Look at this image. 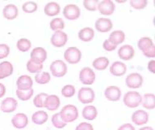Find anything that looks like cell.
Masks as SVG:
<instances>
[{
    "mask_svg": "<svg viewBox=\"0 0 155 130\" xmlns=\"http://www.w3.org/2000/svg\"><path fill=\"white\" fill-rule=\"evenodd\" d=\"M60 105H61V100L60 98L57 95L55 94H51L47 97L44 103V107L47 108L48 111H56L59 108Z\"/></svg>",
    "mask_w": 155,
    "mask_h": 130,
    "instance_id": "19",
    "label": "cell"
},
{
    "mask_svg": "<svg viewBox=\"0 0 155 130\" xmlns=\"http://www.w3.org/2000/svg\"><path fill=\"white\" fill-rule=\"evenodd\" d=\"M118 130H136V128L131 124H124V125H121L118 128Z\"/></svg>",
    "mask_w": 155,
    "mask_h": 130,
    "instance_id": "46",
    "label": "cell"
},
{
    "mask_svg": "<svg viewBox=\"0 0 155 130\" xmlns=\"http://www.w3.org/2000/svg\"><path fill=\"white\" fill-rule=\"evenodd\" d=\"M50 71L55 77H63L68 71L66 64L63 60H55L50 65Z\"/></svg>",
    "mask_w": 155,
    "mask_h": 130,
    "instance_id": "4",
    "label": "cell"
},
{
    "mask_svg": "<svg viewBox=\"0 0 155 130\" xmlns=\"http://www.w3.org/2000/svg\"><path fill=\"white\" fill-rule=\"evenodd\" d=\"M80 15V8L75 4H68L63 10V16L69 21H75L79 18Z\"/></svg>",
    "mask_w": 155,
    "mask_h": 130,
    "instance_id": "8",
    "label": "cell"
},
{
    "mask_svg": "<svg viewBox=\"0 0 155 130\" xmlns=\"http://www.w3.org/2000/svg\"><path fill=\"white\" fill-rule=\"evenodd\" d=\"M48 57L47 51L43 47H35L30 53V59L37 64H43Z\"/></svg>",
    "mask_w": 155,
    "mask_h": 130,
    "instance_id": "11",
    "label": "cell"
},
{
    "mask_svg": "<svg viewBox=\"0 0 155 130\" xmlns=\"http://www.w3.org/2000/svg\"><path fill=\"white\" fill-rule=\"evenodd\" d=\"M95 28L100 33H108L112 29L113 23L110 19L101 17L96 20L95 22Z\"/></svg>",
    "mask_w": 155,
    "mask_h": 130,
    "instance_id": "14",
    "label": "cell"
},
{
    "mask_svg": "<svg viewBox=\"0 0 155 130\" xmlns=\"http://www.w3.org/2000/svg\"><path fill=\"white\" fill-rule=\"evenodd\" d=\"M64 58L68 64H76L79 63L82 58V52L78 48L70 46L67 48L64 53Z\"/></svg>",
    "mask_w": 155,
    "mask_h": 130,
    "instance_id": "3",
    "label": "cell"
},
{
    "mask_svg": "<svg viewBox=\"0 0 155 130\" xmlns=\"http://www.w3.org/2000/svg\"><path fill=\"white\" fill-rule=\"evenodd\" d=\"M154 45L153 43V40L149 37H140L137 43V46L140 50L143 52V51H146L147 49L153 46Z\"/></svg>",
    "mask_w": 155,
    "mask_h": 130,
    "instance_id": "30",
    "label": "cell"
},
{
    "mask_svg": "<svg viewBox=\"0 0 155 130\" xmlns=\"http://www.w3.org/2000/svg\"><path fill=\"white\" fill-rule=\"evenodd\" d=\"M144 56H146L147 58H154L155 57V46L154 45L147 49L146 51H143Z\"/></svg>",
    "mask_w": 155,
    "mask_h": 130,
    "instance_id": "45",
    "label": "cell"
},
{
    "mask_svg": "<svg viewBox=\"0 0 155 130\" xmlns=\"http://www.w3.org/2000/svg\"><path fill=\"white\" fill-rule=\"evenodd\" d=\"M16 96L17 98L21 100V101H27L30 100V98H32L33 94H34V90H16Z\"/></svg>",
    "mask_w": 155,
    "mask_h": 130,
    "instance_id": "36",
    "label": "cell"
},
{
    "mask_svg": "<svg viewBox=\"0 0 155 130\" xmlns=\"http://www.w3.org/2000/svg\"><path fill=\"white\" fill-rule=\"evenodd\" d=\"M51 124L56 128H64L67 125L66 123L64 122L61 117L60 113H56V114H54L52 116V117H51Z\"/></svg>",
    "mask_w": 155,
    "mask_h": 130,
    "instance_id": "35",
    "label": "cell"
},
{
    "mask_svg": "<svg viewBox=\"0 0 155 130\" xmlns=\"http://www.w3.org/2000/svg\"><path fill=\"white\" fill-rule=\"evenodd\" d=\"M104 96L109 101L117 102L120 99L122 96V91L118 86L110 85L104 90Z\"/></svg>",
    "mask_w": 155,
    "mask_h": 130,
    "instance_id": "13",
    "label": "cell"
},
{
    "mask_svg": "<svg viewBox=\"0 0 155 130\" xmlns=\"http://www.w3.org/2000/svg\"><path fill=\"white\" fill-rule=\"evenodd\" d=\"M82 115L84 119H87V120H94L97 117L98 112L95 106L87 105L83 109Z\"/></svg>",
    "mask_w": 155,
    "mask_h": 130,
    "instance_id": "25",
    "label": "cell"
},
{
    "mask_svg": "<svg viewBox=\"0 0 155 130\" xmlns=\"http://www.w3.org/2000/svg\"><path fill=\"white\" fill-rule=\"evenodd\" d=\"M78 38L83 42H91L95 36L94 30L90 27H85L78 32Z\"/></svg>",
    "mask_w": 155,
    "mask_h": 130,
    "instance_id": "26",
    "label": "cell"
},
{
    "mask_svg": "<svg viewBox=\"0 0 155 130\" xmlns=\"http://www.w3.org/2000/svg\"><path fill=\"white\" fill-rule=\"evenodd\" d=\"M17 105H18V103L15 98H6L2 102L0 109L4 113H12L14 111H16L17 108Z\"/></svg>",
    "mask_w": 155,
    "mask_h": 130,
    "instance_id": "18",
    "label": "cell"
},
{
    "mask_svg": "<svg viewBox=\"0 0 155 130\" xmlns=\"http://www.w3.org/2000/svg\"><path fill=\"white\" fill-rule=\"evenodd\" d=\"M26 68L27 71L30 73H39L41 72V71L43 70V65L42 64H37L35 62L32 61L31 59L28 60L26 64Z\"/></svg>",
    "mask_w": 155,
    "mask_h": 130,
    "instance_id": "31",
    "label": "cell"
},
{
    "mask_svg": "<svg viewBox=\"0 0 155 130\" xmlns=\"http://www.w3.org/2000/svg\"><path fill=\"white\" fill-rule=\"evenodd\" d=\"M103 48H104L105 51H114V50H116L117 46H115L114 44H113L111 42H110L109 40L106 39L105 41H104V43H103Z\"/></svg>",
    "mask_w": 155,
    "mask_h": 130,
    "instance_id": "43",
    "label": "cell"
},
{
    "mask_svg": "<svg viewBox=\"0 0 155 130\" xmlns=\"http://www.w3.org/2000/svg\"><path fill=\"white\" fill-rule=\"evenodd\" d=\"M12 124L14 128H18V129H22L28 125L29 119H28L26 115L24 114V113H17L12 117Z\"/></svg>",
    "mask_w": 155,
    "mask_h": 130,
    "instance_id": "17",
    "label": "cell"
},
{
    "mask_svg": "<svg viewBox=\"0 0 155 130\" xmlns=\"http://www.w3.org/2000/svg\"><path fill=\"white\" fill-rule=\"evenodd\" d=\"M48 96V94H47L46 93H40L37 94L34 98V101H33L35 106L36 107H38V108L44 107V103H45L46 98Z\"/></svg>",
    "mask_w": 155,
    "mask_h": 130,
    "instance_id": "37",
    "label": "cell"
},
{
    "mask_svg": "<svg viewBox=\"0 0 155 130\" xmlns=\"http://www.w3.org/2000/svg\"><path fill=\"white\" fill-rule=\"evenodd\" d=\"M16 86L19 90H29L33 89V80L30 76L22 75L16 81Z\"/></svg>",
    "mask_w": 155,
    "mask_h": 130,
    "instance_id": "16",
    "label": "cell"
},
{
    "mask_svg": "<svg viewBox=\"0 0 155 130\" xmlns=\"http://www.w3.org/2000/svg\"><path fill=\"white\" fill-rule=\"evenodd\" d=\"M6 94V87L5 85L0 83V98H2L3 96L5 95Z\"/></svg>",
    "mask_w": 155,
    "mask_h": 130,
    "instance_id": "48",
    "label": "cell"
},
{
    "mask_svg": "<svg viewBox=\"0 0 155 130\" xmlns=\"http://www.w3.org/2000/svg\"><path fill=\"white\" fill-rule=\"evenodd\" d=\"M18 8L14 4H8L5 6L3 10V15L4 18L9 21L16 19L18 16Z\"/></svg>",
    "mask_w": 155,
    "mask_h": 130,
    "instance_id": "21",
    "label": "cell"
},
{
    "mask_svg": "<svg viewBox=\"0 0 155 130\" xmlns=\"http://www.w3.org/2000/svg\"><path fill=\"white\" fill-rule=\"evenodd\" d=\"M60 115L64 122L68 124V123L74 122L78 119V110L77 106H75L74 105L68 104L62 107L61 111L60 112Z\"/></svg>",
    "mask_w": 155,
    "mask_h": 130,
    "instance_id": "1",
    "label": "cell"
},
{
    "mask_svg": "<svg viewBox=\"0 0 155 130\" xmlns=\"http://www.w3.org/2000/svg\"><path fill=\"white\" fill-rule=\"evenodd\" d=\"M50 28L51 30L53 31H62L64 29V21H63V19L59 18H54L53 20H51L50 22Z\"/></svg>",
    "mask_w": 155,
    "mask_h": 130,
    "instance_id": "34",
    "label": "cell"
},
{
    "mask_svg": "<svg viewBox=\"0 0 155 130\" xmlns=\"http://www.w3.org/2000/svg\"><path fill=\"white\" fill-rule=\"evenodd\" d=\"M99 1L98 0H84L83 1V7L90 11H95L97 10V5Z\"/></svg>",
    "mask_w": 155,
    "mask_h": 130,
    "instance_id": "40",
    "label": "cell"
},
{
    "mask_svg": "<svg viewBox=\"0 0 155 130\" xmlns=\"http://www.w3.org/2000/svg\"><path fill=\"white\" fill-rule=\"evenodd\" d=\"M142 106L147 110L155 108V95L153 94H145L142 98Z\"/></svg>",
    "mask_w": 155,
    "mask_h": 130,
    "instance_id": "29",
    "label": "cell"
},
{
    "mask_svg": "<svg viewBox=\"0 0 155 130\" xmlns=\"http://www.w3.org/2000/svg\"><path fill=\"white\" fill-rule=\"evenodd\" d=\"M35 80L38 84L45 85V84H48V82H50V81H51V75L48 72H39V73H37V74L35 75Z\"/></svg>",
    "mask_w": 155,
    "mask_h": 130,
    "instance_id": "32",
    "label": "cell"
},
{
    "mask_svg": "<svg viewBox=\"0 0 155 130\" xmlns=\"http://www.w3.org/2000/svg\"><path fill=\"white\" fill-rule=\"evenodd\" d=\"M148 4L147 0H131L130 1V5L131 8L137 10H142L146 8Z\"/></svg>",
    "mask_w": 155,
    "mask_h": 130,
    "instance_id": "41",
    "label": "cell"
},
{
    "mask_svg": "<svg viewBox=\"0 0 155 130\" xmlns=\"http://www.w3.org/2000/svg\"><path fill=\"white\" fill-rule=\"evenodd\" d=\"M110 64V60L107 57H99L95 59L92 62V67L98 71H104L107 68V67Z\"/></svg>",
    "mask_w": 155,
    "mask_h": 130,
    "instance_id": "28",
    "label": "cell"
},
{
    "mask_svg": "<svg viewBox=\"0 0 155 130\" xmlns=\"http://www.w3.org/2000/svg\"><path fill=\"white\" fill-rule=\"evenodd\" d=\"M123 103L127 107L136 108L141 104L142 97L137 91H128L123 97Z\"/></svg>",
    "mask_w": 155,
    "mask_h": 130,
    "instance_id": "2",
    "label": "cell"
},
{
    "mask_svg": "<svg viewBox=\"0 0 155 130\" xmlns=\"http://www.w3.org/2000/svg\"><path fill=\"white\" fill-rule=\"evenodd\" d=\"M148 69L151 73L154 74L155 73V60L152 59L148 63Z\"/></svg>",
    "mask_w": 155,
    "mask_h": 130,
    "instance_id": "47",
    "label": "cell"
},
{
    "mask_svg": "<svg viewBox=\"0 0 155 130\" xmlns=\"http://www.w3.org/2000/svg\"><path fill=\"white\" fill-rule=\"evenodd\" d=\"M144 82L143 77L140 73L132 72L126 78V85L130 89H138L141 87Z\"/></svg>",
    "mask_w": 155,
    "mask_h": 130,
    "instance_id": "7",
    "label": "cell"
},
{
    "mask_svg": "<svg viewBox=\"0 0 155 130\" xmlns=\"http://www.w3.org/2000/svg\"><path fill=\"white\" fill-rule=\"evenodd\" d=\"M110 73L115 77H122L127 72V65L120 61H115L110 68Z\"/></svg>",
    "mask_w": 155,
    "mask_h": 130,
    "instance_id": "20",
    "label": "cell"
},
{
    "mask_svg": "<svg viewBox=\"0 0 155 130\" xmlns=\"http://www.w3.org/2000/svg\"><path fill=\"white\" fill-rule=\"evenodd\" d=\"M97 9L103 16H111L115 11V4L111 0H102L98 3Z\"/></svg>",
    "mask_w": 155,
    "mask_h": 130,
    "instance_id": "9",
    "label": "cell"
},
{
    "mask_svg": "<svg viewBox=\"0 0 155 130\" xmlns=\"http://www.w3.org/2000/svg\"><path fill=\"white\" fill-rule=\"evenodd\" d=\"M31 119L35 125H42L48 121V114L44 111H38L32 115Z\"/></svg>",
    "mask_w": 155,
    "mask_h": 130,
    "instance_id": "27",
    "label": "cell"
},
{
    "mask_svg": "<svg viewBox=\"0 0 155 130\" xmlns=\"http://www.w3.org/2000/svg\"><path fill=\"white\" fill-rule=\"evenodd\" d=\"M10 54V47L7 44H0V59L7 58Z\"/></svg>",
    "mask_w": 155,
    "mask_h": 130,
    "instance_id": "42",
    "label": "cell"
},
{
    "mask_svg": "<svg viewBox=\"0 0 155 130\" xmlns=\"http://www.w3.org/2000/svg\"><path fill=\"white\" fill-rule=\"evenodd\" d=\"M13 73V65L8 61H3L0 64V80L10 77Z\"/></svg>",
    "mask_w": 155,
    "mask_h": 130,
    "instance_id": "24",
    "label": "cell"
},
{
    "mask_svg": "<svg viewBox=\"0 0 155 130\" xmlns=\"http://www.w3.org/2000/svg\"><path fill=\"white\" fill-rule=\"evenodd\" d=\"M75 87L73 85H66L62 88L61 94L65 98H71L75 94Z\"/></svg>",
    "mask_w": 155,
    "mask_h": 130,
    "instance_id": "39",
    "label": "cell"
},
{
    "mask_svg": "<svg viewBox=\"0 0 155 130\" xmlns=\"http://www.w3.org/2000/svg\"><path fill=\"white\" fill-rule=\"evenodd\" d=\"M78 101L83 104H90L95 100V92L90 87L81 88L78 94Z\"/></svg>",
    "mask_w": 155,
    "mask_h": 130,
    "instance_id": "5",
    "label": "cell"
},
{
    "mask_svg": "<svg viewBox=\"0 0 155 130\" xmlns=\"http://www.w3.org/2000/svg\"><path fill=\"white\" fill-rule=\"evenodd\" d=\"M22 10L25 13H34L38 10V5L35 2L28 1L22 5Z\"/></svg>",
    "mask_w": 155,
    "mask_h": 130,
    "instance_id": "38",
    "label": "cell"
},
{
    "mask_svg": "<svg viewBox=\"0 0 155 130\" xmlns=\"http://www.w3.org/2000/svg\"><path fill=\"white\" fill-rule=\"evenodd\" d=\"M118 55L121 59L125 60V61L131 60L135 55V50H134L133 46L131 45H128V44L122 46L118 49Z\"/></svg>",
    "mask_w": 155,
    "mask_h": 130,
    "instance_id": "15",
    "label": "cell"
},
{
    "mask_svg": "<svg viewBox=\"0 0 155 130\" xmlns=\"http://www.w3.org/2000/svg\"><path fill=\"white\" fill-rule=\"evenodd\" d=\"M139 130H154V129H153L152 127H150V126H144V127L140 128Z\"/></svg>",
    "mask_w": 155,
    "mask_h": 130,
    "instance_id": "49",
    "label": "cell"
},
{
    "mask_svg": "<svg viewBox=\"0 0 155 130\" xmlns=\"http://www.w3.org/2000/svg\"><path fill=\"white\" fill-rule=\"evenodd\" d=\"M31 42L27 38H21L16 43V47L21 52H27L31 48Z\"/></svg>",
    "mask_w": 155,
    "mask_h": 130,
    "instance_id": "33",
    "label": "cell"
},
{
    "mask_svg": "<svg viewBox=\"0 0 155 130\" xmlns=\"http://www.w3.org/2000/svg\"><path fill=\"white\" fill-rule=\"evenodd\" d=\"M68 42V35L63 31H56L51 37V45L55 47H63Z\"/></svg>",
    "mask_w": 155,
    "mask_h": 130,
    "instance_id": "10",
    "label": "cell"
},
{
    "mask_svg": "<svg viewBox=\"0 0 155 130\" xmlns=\"http://www.w3.org/2000/svg\"><path fill=\"white\" fill-rule=\"evenodd\" d=\"M61 11V7L56 2H50L46 4L44 7V13L48 16L52 17V16H57Z\"/></svg>",
    "mask_w": 155,
    "mask_h": 130,
    "instance_id": "23",
    "label": "cell"
},
{
    "mask_svg": "<svg viewBox=\"0 0 155 130\" xmlns=\"http://www.w3.org/2000/svg\"><path fill=\"white\" fill-rule=\"evenodd\" d=\"M131 120L137 125H144L149 121V114L146 111L142 109L137 110L131 115Z\"/></svg>",
    "mask_w": 155,
    "mask_h": 130,
    "instance_id": "12",
    "label": "cell"
},
{
    "mask_svg": "<svg viewBox=\"0 0 155 130\" xmlns=\"http://www.w3.org/2000/svg\"><path fill=\"white\" fill-rule=\"evenodd\" d=\"M75 130H94V128L89 123L82 122L78 125Z\"/></svg>",
    "mask_w": 155,
    "mask_h": 130,
    "instance_id": "44",
    "label": "cell"
},
{
    "mask_svg": "<svg viewBox=\"0 0 155 130\" xmlns=\"http://www.w3.org/2000/svg\"><path fill=\"white\" fill-rule=\"evenodd\" d=\"M125 33L123 31H122V30H114L110 33L108 40L110 42H111L113 44H114L115 46H118L119 44H122L125 41Z\"/></svg>",
    "mask_w": 155,
    "mask_h": 130,
    "instance_id": "22",
    "label": "cell"
},
{
    "mask_svg": "<svg viewBox=\"0 0 155 130\" xmlns=\"http://www.w3.org/2000/svg\"><path fill=\"white\" fill-rule=\"evenodd\" d=\"M96 80V74L91 68L85 67L79 72V81L83 85H92Z\"/></svg>",
    "mask_w": 155,
    "mask_h": 130,
    "instance_id": "6",
    "label": "cell"
}]
</instances>
